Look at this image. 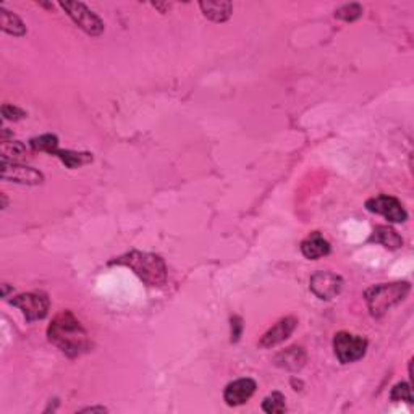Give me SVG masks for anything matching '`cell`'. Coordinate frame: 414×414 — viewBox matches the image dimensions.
Returning <instances> with one entry per match:
<instances>
[{"label":"cell","mask_w":414,"mask_h":414,"mask_svg":"<svg viewBox=\"0 0 414 414\" xmlns=\"http://www.w3.org/2000/svg\"><path fill=\"white\" fill-rule=\"evenodd\" d=\"M47 337L49 342L70 358L81 356L91 349L90 335L72 310H62L53 317L47 329Z\"/></svg>","instance_id":"obj_1"},{"label":"cell","mask_w":414,"mask_h":414,"mask_svg":"<svg viewBox=\"0 0 414 414\" xmlns=\"http://www.w3.org/2000/svg\"><path fill=\"white\" fill-rule=\"evenodd\" d=\"M115 263L131 269L147 287H162L167 282V265L157 254L131 251L118 258Z\"/></svg>","instance_id":"obj_2"},{"label":"cell","mask_w":414,"mask_h":414,"mask_svg":"<svg viewBox=\"0 0 414 414\" xmlns=\"http://www.w3.org/2000/svg\"><path fill=\"white\" fill-rule=\"evenodd\" d=\"M410 290L411 285L408 282L381 283L376 285V287H371L364 293L369 313L376 319L383 317L388 310L397 306V304H400L408 297Z\"/></svg>","instance_id":"obj_3"},{"label":"cell","mask_w":414,"mask_h":414,"mask_svg":"<svg viewBox=\"0 0 414 414\" xmlns=\"http://www.w3.org/2000/svg\"><path fill=\"white\" fill-rule=\"evenodd\" d=\"M333 349L340 363L349 364L359 361L366 354L367 340L349 332H338L333 338Z\"/></svg>","instance_id":"obj_4"},{"label":"cell","mask_w":414,"mask_h":414,"mask_svg":"<svg viewBox=\"0 0 414 414\" xmlns=\"http://www.w3.org/2000/svg\"><path fill=\"white\" fill-rule=\"evenodd\" d=\"M60 7L65 10L68 17L78 28L83 29L90 36H99L104 31V23L94 12H91L85 3L81 2H60Z\"/></svg>","instance_id":"obj_5"},{"label":"cell","mask_w":414,"mask_h":414,"mask_svg":"<svg viewBox=\"0 0 414 414\" xmlns=\"http://www.w3.org/2000/svg\"><path fill=\"white\" fill-rule=\"evenodd\" d=\"M366 209L372 212V214L383 215L388 222H393V224H403L408 219V214L403 204L397 198L388 194H379L376 198L367 199Z\"/></svg>","instance_id":"obj_6"},{"label":"cell","mask_w":414,"mask_h":414,"mask_svg":"<svg viewBox=\"0 0 414 414\" xmlns=\"http://www.w3.org/2000/svg\"><path fill=\"white\" fill-rule=\"evenodd\" d=\"M309 287L315 297L322 301H330L335 297H338L342 292L343 280L340 275L327 272V270H317V272L310 275Z\"/></svg>","instance_id":"obj_7"},{"label":"cell","mask_w":414,"mask_h":414,"mask_svg":"<svg viewBox=\"0 0 414 414\" xmlns=\"http://www.w3.org/2000/svg\"><path fill=\"white\" fill-rule=\"evenodd\" d=\"M10 304L23 310L28 322L41 320L49 313V298L44 293H23L15 297Z\"/></svg>","instance_id":"obj_8"},{"label":"cell","mask_w":414,"mask_h":414,"mask_svg":"<svg viewBox=\"0 0 414 414\" xmlns=\"http://www.w3.org/2000/svg\"><path fill=\"white\" fill-rule=\"evenodd\" d=\"M2 179L19 185H41L44 181L41 172L12 160H2Z\"/></svg>","instance_id":"obj_9"},{"label":"cell","mask_w":414,"mask_h":414,"mask_svg":"<svg viewBox=\"0 0 414 414\" xmlns=\"http://www.w3.org/2000/svg\"><path fill=\"white\" fill-rule=\"evenodd\" d=\"M256 392V382L249 377L238 379V381L229 383L225 387L224 400L229 406H240L245 405Z\"/></svg>","instance_id":"obj_10"},{"label":"cell","mask_w":414,"mask_h":414,"mask_svg":"<svg viewBox=\"0 0 414 414\" xmlns=\"http://www.w3.org/2000/svg\"><path fill=\"white\" fill-rule=\"evenodd\" d=\"M297 325H298V319L293 317V315H288V317L280 319L272 329H269L267 332L263 335V338H260V342H259V347L260 348H272V347H275V345H280L282 342H285V340H287L290 335L295 332Z\"/></svg>","instance_id":"obj_11"},{"label":"cell","mask_w":414,"mask_h":414,"mask_svg":"<svg viewBox=\"0 0 414 414\" xmlns=\"http://www.w3.org/2000/svg\"><path fill=\"white\" fill-rule=\"evenodd\" d=\"M306 351L301 347H290L283 349V351H280L274 361L279 367L287 369L290 372H297L306 364Z\"/></svg>","instance_id":"obj_12"},{"label":"cell","mask_w":414,"mask_h":414,"mask_svg":"<svg viewBox=\"0 0 414 414\" xmlns=\"http://www.w3.org/2000/svg\"><path fill=\"white\" fill-rule=\"evenodd\" d=\"M301 253L306 259H320L330 253V243L319 231H314L301 243Z\"/></svg>","instance_id":"obj_13"},{"label":"cell","mask_w":414,"mask_h":414,"mask_svg":"<svg viewBox=\"0 0 414 414\" xmlns=\"http://www.w3.org/2000/svg\"><path fill=\"white\" fill-rule=\"evenodd\" d=\"M371 241L386 246L387 249H400L403 246V238L395 230L387 225H379L374 229L371 235Z\"/></svg>","instance_id":"obj_14"},{"label":"cell","mask_w":414,"mask_h":414,"mask_svg":"<svg viewBox=\"0 0 414 414\" xmlns=\"http://www.w3.org/2000/svg\"><path fill=\"white\" fill-rule=\"evenodd\" d=\"M199 7L206 18L217 23L226 22L231 17V8H233L230 2H201Z\"/></svg>","instance_id":"obj_15"},{"label":"cell","mask_w":414,"mask_h":414,"mask_svg":"<svg viewBox=\"0 0 414 414\" xmlns=\"http://www.w3.org/2000/svg\"><path fill=\"white\" fill-rule=\"evenodd\" d=\"M0 13H2V29L5 33L12 34V36H23L26 33V26H24L22 19H19L17 15L8 12L7 8H0Z\"/></svg>","instance_id":"obj_16"},{"label":"cell","mask_w":414,"mask_h":414,"mask_svg":"<svg viewBox=\"0 0 414 414\" xmlns=\"http://www.w3.org/2000/svg\"><path fill=\"white\" fill-rule=\"evenodd\" d=\"M58 159H60L63 164H65L68 169H76V167L85 165L88 162L92 160V156L88 154V152H75V151H60L58 149L56 154Z\"/></svg>","instance_id":"obj_17"},{"label":"cell","mask_w":414,"mask_h":414,"mask_svg":"<svg viewBox=\"0 0 414 414\" xmlns=\"http://www.w3.org/2000/svg\"><path fill=\"white\" fill-rule=\"evenodd\" d=\"M263 410L269 414H282L287 411V405H285V397L280 392L270 393L269 397L264 398Z\"/></svg>","instance_id":"obj_18"},{"label":"cell","mask_w":414,"mask_h":414,"mask_svg":"<svg viewBox=\"0 0 414 414\" xmlns=\"http://www.w3.org/2000/svg\"><path fill=\"white\" fill-rule=\"evenodd\" d=\"M31 146H33V149H36V151L49 152V154H56V152L58 151V140H57V136H53V135H42V136L33 138Z\"/></svg>","instance_id":"obj_19"},{"label":"cell","mask_w":414,"mask_h":414,"mask_svg":"<svg viewBox=\"0 0 414 414\" xmlns=\"http://www.w3.org/2000/svg\"><path fill=\"white\" fill-rule=\"evenodd\" d=\"M363 15V7L359 3H348L335 10V17L343 22H354Z\"/></svg>","instance_id":"obj_20"},{"label":"cell","mask_w":414,"mask_h":414,"mask_svg":"<svg viewBox=\"0 0 414 414\" xmlns=\"http://www.w3.org/2000/svg\"><path fill=\"white\" fill-rule=\"evenodd\" d=\"M26 156V147H24L22 142L18 141H13L7 144V142H3L2 146V160H10V157H12V162H15V159H22V157Z\"/></svg>","instance_id":"obj_21"},{"label":"cell","mask_w":414,"mask_h":414,"mask_svg":"<svg viewBox=\"0 0 414 414\" xmlns=\"http://www.w3.org/2000/svg\"><path fill=\"white\" fill-rule=\"evenodd\" d=\"M392 401H405L408 405H413V395H411V386L406 382L397 383L395 387L392 388L390 393Z\"/></svg>","instance_id":"obj_22"},{"label":"cell","mask_w":414,"mask_h":414,"mask_svg":"<svg viewBox=\"0 0 414 414\" xmlns=\"http://www.w3.org/2000/svg\"><path fill=\"white\" fill-rule=\"evenodd\" d=\"M2 113L7 120H19V118L26 117V112H23L22 108H18L15 106H10V104H5V106L2 107Z\"/></svg>","instance_id":"obj_23"},{"label":"cell","mask_w":414,"mask_h":414,"mask_svg":"<svg viewBox=\"0 0 414 414\" xmlns=\"http://www.w3.org/2000/svg\"><path fill=\"white\" fill-rule=\"evenodd\" d=\"M241 329H243V324H241V319L238 315L231 317V342H238L240 335H241Z\"/></svg>","instance_id":"obj_24"},{"label":"cell","mask_w":414,"mask_h":414,"mask_svg":"<svg viewBox=\"0 0 414 414\" xmlns=\"http://www.w3.org/2000/svg\"><path fill=\"white\" fill-rule=\"evenodd\" d=\"M81 413H107V408L104 406H92V408H85Z\"/></svg>","instance_id":"obj_25"}]
</instances>
